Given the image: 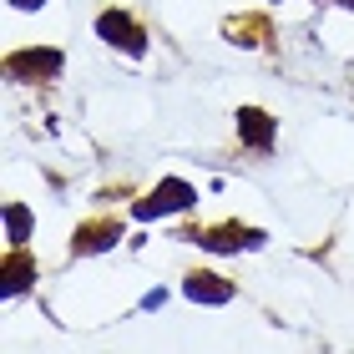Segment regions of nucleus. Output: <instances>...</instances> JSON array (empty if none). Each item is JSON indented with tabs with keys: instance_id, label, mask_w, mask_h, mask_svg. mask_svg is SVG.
Returning a JSON list of instances; mask_svg holds the SVG:
<instances>
[{
	"instance_id": "9",
	"label": "nucleus",
	"mask_w": 354,
	"mask_h": 354,
	"mask_svg": "<svg viewBox=\"0 0 354 354\" xmlns=\"http://www.w3.org/2000/svg\"><path fill=\"white\" fill-rule=\"evenodd\" d=\"M223 36L238 46H268L273 26H268V15H233V21H223Z\"/></svg>"
},
{
	"instance_id": "3",
	"label": "nucleus",
	"mask_w": 354,
	"mask_h": 354,
	"mask_svg": "<svg viewBox=\"0 0 354 354\" xmlns=\"http://www.w3.org/2000/svg\"><path fill=\"white\" fill-rule=\"evenodd\" d=\"M96 36H102L106 46H122L127 56L147 51V30H142L127 10H102V15H96Z\"/></svg>"
},
{
	"instance_id": "10",
	"label": "nucleus",
	"mask_w": 354,
	"mask_h": 354,
	"mask_svg": "<svg viewBox=\"0 0 354 354\" xmlns=\"http://www.w3.org/2000/svg\"><path fill=\"white\" fill-rule=\"evenodd\" d=\"M6 238L10 243H26L30 238V207L26 203H6Z\"/></svg>"
},
{
	"instance_id": "5",
	"label": "nucleus",
	"mask_w": 354,
	"mask_h": 354,
	"mask_svg": "<svg viewBox=\"0 0 354 354\" xmlns=\"http://www.w3.org/2000/svg\"><path fill=\"white\" fill-rule=\"evenodd\" d=\"M122 243V218H91L82 228L71 233V253L76 259H86V253H106Z\"/></svg>"
},
{
	"instance_id": "8",
	"label": "nucleus",
	"mask_w": 354,
	"mask_h": 354,
	"mask_svg": "<svg viewBox=\"0 0 354 354\" xmlns=\"http://www.w3.org/2000/svg\"><path fill=\"white\" fill-rule=\"evenodd\" d=\"M30 279H36V259L15 243L10 253H6V263H0V294L6 299H15V294H26L30 288Z\"/></svg>"
},
{
	"instance_id": "6",
	"label": "nucleus",
	"mask_w": 354,
	"mask_h": 354,
	"mask_svg": "<svg viewBox=\"0 0 354 354\" xmlns=\"http://www.w3.org/2000/svg\"><path fill=\"white\" fill-rule=\"evenodd\" d=\"M183 294L192 299V304H233V279H223V273H213V268H198V273H187V283H183Z\"/></svg>"
},
{
	"instance_id": "4",
	"label": "nucleus",
	"mask_w": 354,
	"mask_h": 354,
	"mask_svg": "<svg viewBox=\"0 0 354 354\" xmlns=\"http://www.w3.org/2000/svg\"><path fill=\"white\" fill-rule=\"evenodd\" d=\"M61 66H66V56L51 51V46H41V51H10L6 56V71L15 76V82H51V76H61Z\"/></svg>"
},
{
	"instance_id": "12",
	"label": "nucleus",
	"mask_w": 354,
	"mask_h": 354,
	"mask_svg": "<svg viewBox=\"0 0 354 354\" xmlns=\"http://www.w3.org/2000/svg\"><path fill=\"white\" fill-rule=\"evenodd\" d=\"M339 6H349V10H354V0H339Z\"/></svg>"
},
{
	"instance_id": "1",
	"label": "nucleus",
	"mask_w": 354,
	"mask_h": 354,
	"mask_svg": "<svg viewBox=\"0 0 354 354\" xmlns=\"http://www.w3.org/2000/svg\"><path fill=\"white\" fill-rule=\"evenodd\" d=\"M192 203H198V187H192V183H183V177H162L147 198H137L132 213L142 223H152V218H167V213H187Z\"/></svg>"
},
{
	"instance_id": "11",
	"label": "nucleus",
	"mask_w": 354,
	"mask_h": 354,
	"mask_svg": "<svg viewBox=\"0 0 354 354\" xmlns=\"http://www.w3.org/2000/svg\"><path fill=\"white\" fill-rule=\"evenodd\" d=\"M10 6H21V10H30V6H46V0H10Z\"/></svg>"
},
{
	"instance_id": "7",
	"label": "nucleus",
	"mask_w": 354,
	"mask_h": 354,
	"mask_svg": "<svg viewBox=\"0 0 354 354\" xmlns=\"http://www.w3.org/2000/svg\"><path fill=\"white\" fill-rule=\"evenodd\" d=\"M238 137H243V147L268 152L273 137H279V122H273L263 106H243V111H238Z\"/></svg>"
},
{
	"instance_id": "2",
	"label": "nucleus",
	"mask_w": 354,
	"mask_h": 354,
	"mask_svg": "<svg viewBox=\"0 0 354 354\" xmlns=\"http://www.w3.org/2000/svg\"><path fill=\"white\" fill-rule=\"evenodd\" d=\"M177 238H192L198 248H213V253H238V248H259L263 228H248V223H218V228H183Z\"/></svg>"
}]
</instances>
